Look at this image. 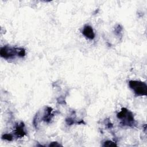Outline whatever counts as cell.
Wrapping results in <instances>:
<instances>
[{
    "label": "cell",
    "mask_w": 147,
    "mask_h": 147,
    "mask_svg": "<svg viewBox=\"0 0 147 147\" xmlns=\"http://www.w3.org/2000/svg\"><path fill=\"white\" fill-rule=\"evenodd\" d=\"M103 146H117L115 142L111 141H106L104 142V144L103 145Z\"/></svg>",
    "instance_id": "ba28073f"
},
{
    "label": "cell",
    "mask_w": 147,
    "mask_h": 147,
    "mask_svg": "<svg viewBox=\"0 0 147 147\" xmlns=\"http://www.w3.org/2000/svg\"><path fill=\"white\" fill-rule=\"evenodd\" d=\"M122 26L120 25H118L115 28V34L117 35H119V33H121V32H122Z\"/></svg>",
    "instance_id": "9c48e42d"
},
{
    "label": "cell",
    "mask_w": 147,
    "mask_h": 147,
    "mask_svg": "<svg viewBox=\"0 0 147 147\" xmlns=\"http://www.w3.org/2000/svg\"><path fill=\"white\" fill-rule=\"evenodd\" d=\"M62 146V145L59 144L57 142H52L49 145V146Z\"/></svg>",
    "instance_id": "30bf717a"
},
{
    "label": "cell",
    "mask_w": 147,
    "mask_h": 147,
    "mask_svg": "<svg viewBox=\"0 0 147 147\" xmlns=\"http://www.w3.org/2000/svg\"><path fill=\"white\" fill-rule=\"evenodd\" d=\"M2 138L3 140H5L8 141H11L13 139V136L11 134H5L2 135Z\"/></svg>",
    "instance_id": "52a82bcc"
},
{
    "label": "cell",
    "mask_w": 147,
    "mask_h": 147,
    "mask_svg": "<svg viewBox=\"0 0 147 147\" xmlns=\"http://www.w3.org/2000/svg\"><path fill=\"white\" fill-rule=\"evenodd\" d=\"M25 125L24 122H21L20 123L17 124L15 130H14V134L17 138L24 137L26 134V132L24 130Z\"/></svg>",
    "instance_id": "277c9868"
},
{
    "label": "cell",
    "mask_w": 147,
    "mask_h": 147,
    "mask_svg": "<svg viewBox=\"0 0 147 147\" xmlns=\"http://www.w3.org/2000/svg\"><path fill=\"white\" fill-rule=\"evenodd\" d=\"M82 33L86 37L90 40H92L95 37V33L94 32L93 29L90 25H87L84 26Z\"/></svg>",
    "instance_id": "8992f818"
},
{
    "label": "cell",
    "mask_w": 147,
    "mask_h": 147,
    "mask_svg": "<svg viewBox=\"0 0 147 147\" xmlns=\"http://www.w3.org/2000/svg\"><path fill=\"white\" fill-rule=\"evenodd\" d=\"M119 119L121 120V123L125 126L133 127L135 125V120L133 113L126 108L123 107L117 114Z\"/></svg>",
    "instance_id": "7a4b0ae2"
},
{
    "label": "cell",
    "mask_w": 147,
    "mask_h": 147,
    "mask_svg": "<svg viewBox=\"0 0 147 147\" xmlns=\"http://www.w3.org/2000/svg\"><path fill=\"white\" fill-rule=\"evenodd\" d=\"M129 86L137 95L146 96L147 85L145 82L138 80H130Z\"/></svg>",
    "instance_id": "3957f363"
},
{
    "label": "cell",
    "mask_w": 147,
    "mask_h": 147,
    "mask_svg": "<svg viewBox=\"0 0 147 147\" xmlns=\"http://www.w3.org/2000/svg\"><path fill=\"white\" fill-rule=\"evenodd\" d=\"M52 108L49 106L45 107V109L44 110V112L43 113V115L42 118L41 119V121L49 123L50 122L51 120L52 119V117H53V114H52Z\"/></svg>",
    "instance_id": "5b68a950"
},
{
    "label": "cell",
    "mask_w": 147,
    "mask_h": 147,
    "mask_svg": "<svg viewBox=\"0 0 147 147\" xmlns=\"http://www.w3.org/2000/svg\"><path fill=\"white\" fill-rule=\"evenodd\" d=\"M25 49L23 48L14 47L9 45H5L1 48L0 55L6 60L11 59L16 56L23 57L25 56Z\"/></svg>",
    "instance_id": "6da1fadb"
}]
</instances>
